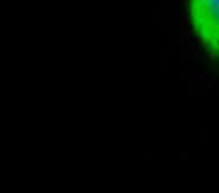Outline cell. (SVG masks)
<instances>
[{
    "mask_svg": "<svg viewBox=\"0 0 219 193\" xmlns=\"http://www.w3.org/2000/svg\"><path fill=\"white\" fill-rule=\"evenodd\" d=\"M188 8L198 39L219 57V0H188Z\"/></svg>",
    "mask_w": 219,
    "mask_h": 193,
    "instance_id": "cell-1",
    "label": "cell"
}]
</instances>
